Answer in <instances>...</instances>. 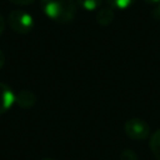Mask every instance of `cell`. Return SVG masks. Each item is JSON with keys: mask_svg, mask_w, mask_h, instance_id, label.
Wrapping results in <instances>:
<instances>
[{"mask_svg": "<svg viewBox=\"0 0 160 160\" xmlns=\"http://www.w3.org/2000/svg\"><path fill=\"white\" fill-rule=\"evenodd\" d=\"M4 30H5V19H4V16L0 14V36L2 35Z\"/></svg>", "mask_w": 160, "mask_h": 160, "instance_id": "4fadbf2b", "label": "cell"}, {"mask_svg": "<svg viewBox=\"0 0 160 160\" xmlns=\"http://www.w3.org/2000/svg\"><path fill=\"white\" fill-rule=\"evenodd\" d=\"M15 95L16 94L8 84L0 81V115L11 109L15 104Z\"/></svg>", "mask_w": 160, "mask_h": 160, "instance_id": "277c9868", "label": "cell"}, {"mask_svg": "<svg viewBox=\"0 0 160 160\" xmlns=\"http://www.w3.org/2000/svg\"><path fill=\"white\" fill-rule=\"evenodd\" d=\"M40 160H55V159H51V158H42V159H40Z\"/></svg>", "mask_w": 160, "mask_h": 160, "instance_id": "2e32d148", "label": "cell"}, {"mask_svg": "<svg viewBox=\"0 0 160 160\" xmlns=\"http://www.w3.org/2000/svg\"><path fill=\"white\" fill-rule=\"evenodd\" d=\"M136 0H106L108 5L114 10H126L135 4Z\"/></svg>", "mask_w": 160, "mask_h": 160, "instance_id": "9c48e42d", "label": "cell"}, {"mask_svg": "<svg viewBox=\"0 0 160 160\" xmlns=\"http://www.w3.org/2000/svg\"><path fill=\"white\" fill-rule=\"evenodd\" d=\"M40 8L50 20L59 24L72 21L78 11L76 0H40Z\"/></svg>", "mask_w": 160, "mask_h": 160, "instance_id": "6da1fadb", "label": "cell"}, {"mask_svg": "<svg viewBox=\"0 0 160 160\" xmlns=\"http://www.w3.org/2000/svg\"><path fill=\"white\" fill-rule=\"evenodd\" d=\"M115 18V11L111 6H101L99 10H96V15H95V20L99 25L101 26H108L114 21Z\"/></svg>", "mask_w": 160, "mask_h": 160, "instance_id": "8992f818", "label": "cell"}, {"mask_svg": "<svg viewBox=\"0 0 160 160\" xmlns=\"http://www.w3.org/2000/svg\"><path fill=\"white\" fill-rule=\"evenodd\" d=\"M119 160H138V155L131 149H125L120 152Z\"/></svg>", "mask_w": 160, "mask_h": 160, "instance_id": "30bf717a", "label": "cell"}, {"mask_svg": "<svg viewBox=\"0 0 160 160\" xmlns=\"http://www.w3.org/2000/svg\"><path fill=\"white\" fill-rule=\"evenodd\" d=\"M5 65V54L2 52V50L0 49V69Z\"/></svg>", "mask_w": 160, "mask_h": 160, "instance_id": "5bb4252c", "label": "cell"}, {"mask_svg": "<svg viewBox=\"0 0 160 160\" xmlns=\"http://www.w3.org/2000/svg\"><path fill=\"white\" fill-rule=\"evenodd\" d=\"M149 148H150L151 154L155 156V159L156 160H160V129L155 130L150 135Z\"/></svg>", "mask_w": 160, "mask_h": 160, "instance_id": "52a82bcc", "label": "cell"}, {"mask_svg": "<svg viewBox=\"0 0 160 160\" xmlns=\"http://www.w3.org/2000/svg\"><path fill=\"white\" fill-rule=\"evenodd\" d=\"M76 4L85 11H96L101 8L102 0H76Z\"/></svg>", "mask_w": 160, "mask_h": 160, "instance_id": "ba28073f", "label": "cell"}, {"mask_svg": "<svg viewBox=\"0 0 160 160\" xmlns=\"http://www.w3.org/2000/svg\"><path fill=\"white\" fill-rule=\"evenodd\" d=\"M15 104L21 109H31L36 104V95L29 89H22L15 95Z\"/></svg>", "mask_w": 160, "mask_h": 160, "instance_id": "5b68a950", "label": "cell"}, {"mask_svg": "<svg viewBox=\"0 0 160 160\" xmlns=\"http://www.w3.org/2000/svg\"><path fill=\"white\" fill-rule=\"evenodd\" d=\"M148 5H150V6H155L156 4H159L160 2V0H144Z\"/></svg>", "mask_w": 160, "mask_h": 160, "instance_id": "9a60e30c", "label": "cell"}, {"mask_svg": "<svg viewBox=\"0 0 160 160\" xmlns=\"http://www.w3.org/2000/svg\"><path fill=\"white\" fill-rule=\"evenodd\" d=\"M6 21H8V25L11 28V30L20 35L29 34L34 29V25H35V20L32 15L20 9H15L10 11Z\"/></svg>", "mask_w": 160, "mask_h": 160, "instance_id": "7a4b0ae2", "label": "cell"}, {"mask_svg": "<svg viewBox=\"0 0 160 160\" xmlns=\"http://www.w3.org/2000/svg\"><path fill=\"white\" fill-rule=\"evenodd\" d=\"M124 130L128 138L135 141H142L150 136V125L144 119L140 118L128 119L125 121Z\"/></svg>", "mask_w": 160, "mask_h": 160, "instance_id": "3957f363", "label": "cell"}, {"mask_svg": "<svg viewBox=\"0 0 160 160\" xmlns=\"http://www.w3.org/2000/svg\"><path fill=\"white\" fill-rule=\"evenodd\" d=\"M151 18L154 20L160 21V2L156 4L155 6H152V9H151Z\"/></svg>", "mask_w": 160, "mask_h": 160, "instance_id": "8fae6325", "label": "cell"}, {"mask_svg": "<svg viewBox=\"0 0 160 160\" xmlns=\"http://www.w3.org/2000/svg\"><path fill=\"white\" fill-rule=\"evenodd\" d=\"M11 4L18 5V6H28L30 4H32L35 0H9Z\"/></svg>", "mask_w": 160, "mask_h": 160, "instance_id": "7c38bea8", "label": "cell"}]
</instances>
